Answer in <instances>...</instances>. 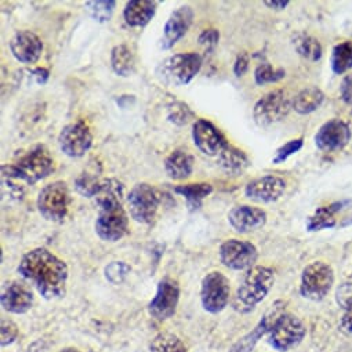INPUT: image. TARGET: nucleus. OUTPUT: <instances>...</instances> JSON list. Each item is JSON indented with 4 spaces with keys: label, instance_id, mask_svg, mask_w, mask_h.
<instances>
[{
    "label": "nucleus",
    "instance_id": "9b49d317",
    "mask_svg": "<svg viewBox=\"0 0 352 352\" xmlns=\"http://www.w3.org/2000/svg\"><path fill=\"white\" fill-rule=\"evenodd\" d=\"M231 286L228 278L219 272L213 271L208 274L202 280L201 300L204 308L210 314L221 312L230 301Z\"/></svg>",
    "mask_w": 352,
    "mask_h": 352
},
{
    "label": "nucleus",
    "instance_id": "c9c22d12",
    "mask_svg": "<svg viewBox=\"0 0 352 352\" xmlns=\"http://www.w3.org/2000/svg\"><path fill=\"white\" fill-rule=\"evenodd\" d=\"M192 116H194V113L188 108V105L184 102H180V101H175V102L170 104L167 108V119L177 126L187 124Z\"/></svg>",
    "mask_w": 352,
    "mask_h": 352
},
{
    "label": "nucleus",
    "instance_id": "4be33fe9",
    "mask_svg": "<svg viewBox=\"0 0 352 352\" xmlns=\"http://www.w3.org/2000/svg\"><path fill=\"white\" fill-rule=\"evenodd\" d=\"M282 305H283L282 301H276V302L272 305L271 311H270V312L260 320V323L254 327V330L250 331L249 334H246L243 338H241V340L231 348L230 352H250V351L254 348V345L257 344V341L260 340V337H263L265 333H270L271 329H272V326H274V323L276 322V319H278L282 314H285V312L282 311V309H283Z\"/></svg>",
    "mask_w": 352,
    "mask_h": 352
},
{
    "label": "nucleus",
    "instance_id": "ddd939ff",
    "mask_svg": "<svg viewBox=\"0 0 352 352\" xmlns=\"http://www.w3.org/2000/svg\"><path fill=\"white\" fill-rule=\"evenodd\" d=\"M220 261L230 270L242 271L253 268L257 260V249L253 243L239 239H230L220 248Z\"/></svg>",
    "mask_w": 352,
    "mask_h": 352
},
{
    "label": "nucleus",
    "instance_id": "6ab92c4d",
    "mask_svg": "<svg viewBox=\"0 0 352 352\" xmlns=\"http://www.w3.org/2000/svg\"><path fill=\"white\" fill-rule=\"evenodd\" d=\"M2 307L12 314H25L34 305V293L23 282L10 280L2 287Z\"/></svg>",
    "mask_w": 352,
    "mask_h": 352
},
{
    "label": "nucleus",
    "instance_id": "423d86ee",
    "mask_svg": "<svg viewBox=\"0 0 352 352\" xmlns=\"http://www.w3.org/2000/svg\"><path fill=\"white\" fill-rule=\"evenodd\" d=\"M38 210L50 223H63L71 205V194L64 182L47 184L38 197Z\"/></svg>",
    "mask_w": 352,
    "mask_h": 352
},
{
    "label": "nucleus",
    "instance_id": "20e7f679",
    "mask_svg": "<svg viewBox=\"0 0 352 352\" xmlns=\"http://www.w3.org/2000/svg\"><path fill=\"white\" fill-rule=\"evenodd\" d=\"M275 283V274L271 268L256 265L248 271L234 297V308L241 314H248L261 302Z\"/></svg>",
    "mask_w": 352,
    "mask_h": 352
},
{
    "label": "nucleus",
    "instance_id": "7ed1b4c3",
    "mask_svg": "<svg viewBox=\"0 0 352 352\" xmlns=\"http://www.w3.org/2000/svg\"><path fill=\"white\" fill-rule=\"evenodd\" d=\"M53 170L54 159L49 149L45 145H38L21 155L14 163L3 164L2 175L9 186H17V183L34 186L49 177Z\"/></svg>",
    "mask_w": 352,
    "mask_h": 352
},
{
    "label": "nucleus",
    "instance_id": "2eb2a0df",
    "mask_svg": "<svg viewBox=\"0 0 352 352\" xmlns=\"http://www.w3.org/2000/svg\"><path fill=\"white\" fill-rule=\"evenodd\" d=\"M192 138L197 148L208 156L220 155L221 151L228 145L221 131L212 122L205 119L195 122L192 129Z\"/></svg>",
    "mask_w": 352,
    "mask_h": 352
},
{
    "label": "nucleus",
    "instance_id": "b1692460",
    "mask_svg": "<svg viewBox=\"0 0 352 352\" xmlns=\"http://www.w3.org/2000/svg\"><path fill=\"white\" fill-rule=\"evenodd\" d=\"M156 6L157 3L151 2V0H133V2H129L123 12L126 24L135 28L148 25L156 13Z\"/></svg>",
    "mask_w": 352,
    "mask_h": 352
},
{
    "label": "nucleus",
    "instance_id": "37998d69",
    "mask_svg": "<svg viewBox=\"0 0 352 352\" xmlns=\"http://www.w3.org/2000/svg\"><path fill=\"white\" fill-rule=\"evenodd\" d=\"M249 56L246 53H241L238 57H236V61H235V65H234V72L238 78L243 76L246 74V71L249 69Z\"/></svg>",
    "mask_w": 352,
    "mask_h": 352
},
{
    "label": "nucleus",
    "instance_id": "c85d7f7f",
    "mask_svg": "<svg viewBox=\"0 0 352 352\" xmlns=\"http://www.w3.org/2000/svg\"><path fill=\"white\" fill-rule=\"evenodd\" d=\"M341 206L342 204H333L315 210V213L307 219V230L320 231L324 228H333L337 224L336 214L341 210Z\"/></svg>",
    "mask_w": 352,
    "mask_h": 352
},
{
    "label": "nucleus",
    "instance_id": "f03ea898",
    "mask_svg": "<svg viewBox=\"0 0 352 352\" xmlns=\"http://www.w3.org/2000/svg\"><path fill=\"white\" fill-rule=\"evenodd\" d=\"M123 186L116 180H107L101 184L96 198L98 216L96 232L105 242H118L129 231V217L122 206Z\"/></svg>",
    "mask_w": 352,
    "mask_h": 352
},
{
    "label": "nucleus",
    "instance_id": "393cba45",
    "mask_svg": "<svg viewBox=\"0 0 352 352\" xmlns=\"http://www.w3.org/2000/svg\"><path fill=\"white\" fill-rule=\"evenodd\" d=\"M219 164L226 173L231 175H239L249 167L250 162L243 151L228 144L219 155Z\"/></svg>",
    "mask_w": 352,
    "mask_h": 352
},
{
    "label": "nucleus",
    "instance_id": "dca6fc26",
    "mask_svg": "<svg viewBox=\"0 0 352 352\" xmlns=\"http://www.w3.org/2000/svg\"><path fill=\"white\" fill-rule=\"evenodd\" d=\"M192 20L194 12L190 6H182L177 10H174L164 24L160 47L168 50L182 38H184L192 24Z\"/></svg>",
    "mask_w": 352,
    "mask_h": 352
},
{
    "label": "nucleus",
    "instance_id": "39448f33",
    "mask_svg": "<svg viewBox=\"0 0 352 352\" xmlns=\"http://www.w3.org/2000/svg\"><path fill=\"white\" fill-rule=\"evenodd\" d=\"M202 57L197 53L174 54L163 60L156 68L157 79L167 85L180 87L188 85L201 71Z\"/></svg>",
    "mask_w": 352,
    "mask_h": 352
},
{
    "label": "nucleus",
    "instance_id": "6e6552de",
    "mask_svg": "<svg viewBox=\"0 0 352 352\" xmlns=\"http://www.w3.org/2000/svg\"><path fill=\"white\" fill-rule=\"evenodd\" d=\"M130 216L140 224H151L157 214L160 194L146 183L137 184L127 197Z\"/></svg>",
    "mask_w": 352,
    "mask_h": 352
},
{
    "label": "nucleus",
    "instance_id": "f257e3e1",
    "mask_svg": "<svg viewBox=\"0 0 352 352\" xmlns=\"http://www.w3.org/2000/svg\"><path fill=\"white\" fill-rule=\"evenodd\" d=\"M19 272L46 300H57L65 296L68 267L47 249L38 248L28 252L19 265Z\"/></svg>",
    "mask_w": 352,
    "mask_h": 352
},
{
    "label": "nucleus",
    "instance_id": "58836bf2",
    "mask_svg": "<svg viewBox=\"0 0 352 352\" xmlns=\"http://www.w3.org/2000/svg\"><path fill=\"white\" fill-rule=\"evenodd\" d=\"M19 337V327L17 324L10 320V319H6L3 318L2 319V346H6L12 342H14Z\"/></svg>",
    "mask_w": 352,
    "mask_h": 352
},
{
    "label": "nucleus",
    "instance_id": "412c9836",
    "mask_svg": "<svg viewBox=\"0 0 352 352\" xmlns=\"http://www.w3.org/2000/svg\"><path fill=\"white\" fill-rule=\"evenodd\" d=\"M228 223L238 234H249L265 226L267 213L263 209L242 205L230 212Z\"/></svg>",
    "mask_w": 352,
    "mask_h": 352
},
{
    "label": "nucleus",
    "instance_id": "a211bd4d",
    "mask_svg": "<svg viewBox=\"0 0 352 352\" xmlns=\"http://www.w3.org/2000/svg\"><path fill=\"white\" fill-rule=\"evenodd\" d=\"M351 138V130L340 119L326 122L315 135V144L320 151L334 152L342 149Z\"/></svg>",
    "mask_w": 352,
    "mask_h": 352
},
{
    "label": "nucleus",
    "instance_id": "f3484780",
    "mask_svg": "<svg viewBox=\"0 0 352 352\" xmlns=\"http://www.w3.org/2000/svg\"><path fill=\"white\" fill-rule=\"evenodd\" d=\"M286 190V182L278 175H264V177L250 182L245 188L246 198L260 202L272 204L276 202Z\"/></svg>",
    "mask_w": 352,
    "mask_h": 352
},
{
    "label": "nucleus",
    "instance_id": "1a4fd4ad",
    "mask_svg": "<svg viewBox=\"0 0 352 352\" xmlns=\"http://www.w3.org/2000/svg\"><path fill=\"white\" fill-rule=\"evenodd\" d=\"M305 326L300 320V318L293 314L285 312L274 323L270 331L268 341L275 349L286 352L297 346L305 337Z\"/></svg>",
    "mask_w": 352,
    "mask_h": 352
},
{
    "label": "nucleus",
    "instance_id": "ea45409f",
    "mask_svg": "<svg viewBox=\"0 0 352 352\" xmlns=\"http://www.w3.org/2000/svg\"><path fill=\"white\" fill-rule=\"evenodd\" d=\"M219 39H220V34L217 30H206L199 36V45L205 47L206 52L212 53L216 49Z\"/></svg>",
    "mask_w": 352,
    "mask_h": 352
},
{
    "label": "nucleus",
    "instance_id": "aec40b11",
    "mask_svg": "<svg viewBox=\"0 0 352 352\" xmlns=\"http://www.w3.org/2000/svg\"><path fill=\"white\" fill-rule=\"evenodd\" d=\"M10 50L16 60L23 64H35L42 56L43 43L31 31H20L10 41Z\"/></svg>",
    "mask_w": 352,
    "mask_h": 352
},
{
    "label": "nucleus",
    "instance_id": "c03bdc74",
    "mask_svg": "<svg viewBox=\"0 0 352 352\" xmlns=\"http://www.w3.org/2000/svg\"><path fill=\"white\" fill-rule=\"evenodd\" d=\"M265 6H268L270 9H275V10H283L289 6V2L287 0H274V2H264Z\"/></svg>",
    "mask_w": 352,
    "mask_h": 352
},
{
    "label": "nucleus",
    "instance_id": "2f4dec72",
    "mask_svg": "<svg viewBox=\"0 0 352 352\" xmlns=\"http://www.w3.org/2000/svg\"><path fill=\"white\" fill-rule=\"evenodd\" d=\"M151 352H187L183 340L171 333H159L149 345Z\"/></svg>",
    "mask_w": 352,
    "mask_h": 352
},
{
    "label": "nucleus",
    "instance_id": "0eeeda50",
    "mask_svg": "<svg viewBox=\"0 0 352 352\" xmlns=\"http://www.w3.org/2000/svg\"><path fill=\"white\" fill-rule=\"evenodd\" d=\"M334 283L333 268L323 261H314L307 265L301 274L300 293L304 298L312 301L323 300Z\"/></svg>",
    "mask_w": 352,
    "mask_h": 352
},
{
    "label": "nucleus",
    "instance_id": "f704fd0d",
    "mask_svg": "<svg viewBox=\"0 0 352 352\" xmlns=\"http://www.w3.org/2000/svg\"><path fill=\"white\" fill-rule=\"evenodd\" d=\"M286 76V72L285 69L282 68H278L275 69L271 64L268 63H264V64H260L256 71H254V79H256V83L263 86V85H267V83H274V82H279L280 79H283Z\"/></svg>",
    "mask_w": 352,
    "mask_h": 352
},
{
    "label": "nucleus",
    "instance_id": "cd10ccee",
    "mask_svg": "<svg viewBox=\"0 0 352 352\" xmlns=\"http://www.w3.org/2000/svg\"><path fill=\"white\" fill-rule=\"evenodd\" d=\"M111 65L116 75L127 78L134 72V54L126 45H118L111 52Z\"/></svg>",
    "mask_w": 352,
    "mask_h": 352
},
{
    "label": "nucleus",
    "instance_id": "7c9ffc66",
    "mask_svg": "<svg viewBox=\"0 0 352 352\" xmlns=\"http://www.w3.org/2000/svg\"><path fill=\"white\" fill-rule=\"evenodd\" d=\"M331 69L337 75H342L352 68V42L338 43L331 53Z\"/></svg>",
    "mask_w": 352,
    "mask_h": 352
},
{
    "label": "nucleus",
    "instance_id": "f8f14e48",
    "mask_svg": "<svg viewBox=\"0 0 352 352\" xmlns=\"http://www.w3.org/2000/svg\"><path fill=\"white\" fill-rule=\"evenodd\" d=\"M180 301V286L177 280L171 278H163L159 285L155 297L148 305L149 315L156 320H166L175 314Z\"/></svg>",
    "mask_w": 352,
    "mask_h": 352
},
{
    "label": "nucleus",
    "instance_id": "c756f323",
    "mask_svg": "<svg viewBox=\"0 0 352 352\" xmlns=\"http://www.w3.org/2000/svg\"><path fill=\"white\" fill-rule=\"evenodd\" d=\"M293 46L302 58L309 61H318L323 54L319 41L307 34H296L293 36Z\"/></svg>",
    "mask_w": 352,
    "mask_h": 352
},
{
    "label": "nucleus",
    "instance_id": "a19ab883",
    "mask_svg": "<svg viewBox=\"0 0 352 352\" xmlns=\"http://www.w3.org/2000/svg\"><path fill=\"white\" fill-rule=\"evenodd\" d=\"M344 314L340 320V327L346 334H352V298L342 307Z\"/></svg>",
    "mask_w": 352,
    "mask_h": 352
},
{
    "label": "nucleus",
    "instance_id": "473e14b6",
    "mask_svg": "<svg viewBox=\"0 0 352 352\" xmlns=\"http://www.w3.org/2000/svg\"><path fill=\"white\" fill-rule=\"evenodd\" d=\"M101 182L98 180V174L97 171H90L86 170L85 173H82L79 177L75 182V187L76 191L86 198H93L97 195L100 187H101Z\"/></svg>",
    "mask_w": 352,
    "mask_h": 352
},
{
    "label": "nucleus",
    "instance_id": "4468645a",
    "mask_svg": "<svg viewBox=\"0 0 352 352\" xmlns=\"http://www.w3.org/2000/svg\"><path fill=\"white\" fill-rule=\"evenodd\" d=\"M58 144L61 151L69 157H82L93 145V134L89 126L79 120L65 126L60 135Z\"/></svg>",
    "mask_w": 352,
    "mask_h": 352
},
{
    "label": "nucleus",
    "instance_id": "9d476101",
    "mask_svg": "<svg viewBox=\"0 0 352 352\" xmlns=\"http://www.w3.org/2000/svg\"><path fill=\"white\" fill-rule=\"evenodd\" d=\"M292 108L293 101L287 94L283 90H274L256 102L253 116L258 126L267 127L285 119Z\"/></svg>",
    "mask_w": 352,
    "mask_h": 352
},
{
    "label": "nucleus",
    "instance_id": "79ce46f5",
    "mask_svg": "<svg viewBox=\"0 0 352 352\" xmlns=\"http://www.w3.org/2000/svg\"><path fill=\"white\" fill-rule=\"evenodd\" d=\"M341 98L346 104H352V75H346L340 86Z\"/></svg>",
    "mask_w": 352,
    "mask_h": 352
},
{
    "label": "nucleus",
    "instance_id": "72a5a7b5",
    "mask_svg": "<svg viewBox=\"0 0 352 352\" xmlns=\"http://www.w3.org/2000/svg\"><path fill=\"white\" fill-rule=\"evenodd\" d=\"M115 6L116 2H113V0H97V2H87L86 10L94 21L107 23L111 20Z\"/></svg>",
    "mask_w": 352,
    "mask_h": 352
},
{
    "label": "nucleus",
    "instance_id": "e433bc0d",
    "mask_svg": "<svg viewBox=\"0 0 352 352\" xmlns=\"http://www.w3.org/2000/svg\"><path fill=\"white\" fill-rule=\"evenodd\" d=\"M304 145V140L302 138H296V140H290L289 142H286L285 145H282L280 148H278V151L275 152V156L272 159V162L275 164L283 163L285 160H287L292 155L297 153Z\"/></svg>",
    "mask_w": 352,
    "mask_h": 352
},
{
    "label": "nucleus",
    "instance_id": "a18cd8bd",
    "mask_svg": "<svg viewBox=\"0 0 352 352\" xmlns=\"http://www.w3.org/2000/svg\"><path fill=\"white\" fill-rule=\"evenodd\" d=\"M34 75L36 76L39 83H45L47 80V78H49V71L45 69V68H38V69L34 71Z\"/></svg>",
    "mask_w": 352,
    "mask_h": 352
},
{
    "label": "nucleus",
    "instance_id": "4c0bfd02",
    "mask_svg": "<svg viewBox=\"0 0 352 352\" xmlns=\"http://www.w3.org/2000/svg\"><path fill=\"white\" fill-rule=\"evenodd\" d=\"M129 272H130V267L127 264H124L123 261H113L109 265H107L105 278L111 283L118 285V283L124 280V278L127 276Z\"/></svg>",
    "mask_w": 352,
    "mask_h": 352
},
{
    "label": "nucleus",
    "instance_id": "5701e85b",
    "mask_svg": "<svg viewBox=\"0 0 352 352\" xmlns=\"http://www.w3.org/2000/svg\"><path fill=\"white\" fill-rule=\"evenodd\" d=\"M164 170L171 180H186L194 171V156L187 151L175 149L166 157Z\"/></svg>",
    "mask_w": 352,
    "mask_h": 352
},
{
    "label": "nucleus",
    "instance_id": "a878e982",
    "mask_svg": "<svg viewBox=\"0 0 352 352\" xmlns=\"http://www.w3.org/2000/svg\"><path fill=\"white\" fill-rule=\"evenodd\" d=\"M174 192L186 198L188 209L191 212L198 210L205 198H208L213 192V187L208 183H199V184H187V186H179L174 188Z\"/></svg>",
    "mask_w": 352,
    "mask_h": 352
},
{
    "label": "nucleus",
    "instance_id": "49530a36",
    "mask_svg": "<svg viewBox=\"0 0 352 352\" xmlns=\"http://www.w3.org/2000/svg\"><path fill=\"white\" fill-rule=\"evenodd\" d=\"M60 352H80V351L76 348H65V349H61Z\"/></svg>",
    "mask_w": 352,
    "mask_h": 352
},
{
    "label": "nucleus",
    "instance_id": "bb28decb",
    "mask_svg": "<svg viewBox=\"0 0 352 352\" xmlns=\"http://www.w3.org/2000/svg\"><path fill=\"white\" fill-rule=\"evenodd\" d=\"M324 101V94L318 87H307L301 90L293 100V109L300 115H308L316 111Z\"/></svg>",
    "mask_w": 352,
    "mask_h": 352
}]
</instances>
